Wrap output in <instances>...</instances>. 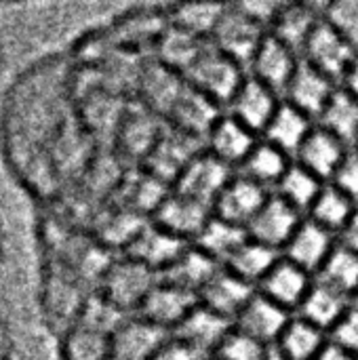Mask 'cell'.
Instances as JSON below:
<instances>
[{
    "label": "cell",
    "mask_w": 358,
    "mask_h": 360,
    "mask_svg": "<svg viewBox=\"0 0 358 360\" xmlns=\"http://www.w3.org/2000/svg\"><path fill=\"white\" fill-rule=\"evenodd\" d=\"M184 78L192 89H196L198 93H203L207 99H211L222 108V105H230L232 97L236 95L238 86L247 76L243 74L241 63H236L232 57L222 53L209 40L200 51V55L194 59V63L188 68Z\"/></svg>",
    "instance_id": "cell-1"
},
{
    "label": "cell",
    "mask_w": 358,
    "mask_h": 360,
    "mask_svg": "<svg viewBox=\"0 0 358 360\" xmlns=\"http://www.w3.org/2000/svg\"><path fill=\"white\" fill-rule=\"evenodd\" d=\"M266 36L268 32L262 23H257L251 15H247L238 4H232L226 6L215 32L211 34V42L222 53H226L228 57H232L236 63L245 68L251 63Z\"/></svg>",
    "instance_id": "cell-2"
},
{
    "label": "cell",
    "mask_w": 358,
    "mask_h": 360,
    "mask_svg": "<svg viewBox=\"0 0 358 360\" xmlns=\"http://www.w3.org/2000/svg\"><path fill=\"white\" fill-rule=\"evenodd\" d=\"M357 55V49L323 19L312 32L302 53V59H306L310 65L321 70L333 82H342L350 65L354 63Z\"/></svg>",
    "instance_id": "cell-3"
},
{
    "label": "cell",
    "mask_w": 358,
    "mask_h": 360,
    "mask_svg": "<svg viewBox=\"0 0 358 360\" xmlns=\"http://www.w3.org/2000/svg\"><path fill=\"white\" fill-rule=\"evenodd\" d=\"M232 177V167L205 150L181 171L175 181V192L215 207V200Z\"/></svg>",
    "instance_id": "cell-4"
},
{
    "label": "cell",
    "mask_w": 358,
    "mask_h": 360,
    "mask_svg": "<svg viewBox=\"0 0 358 360\" xmlns=\"http://www.w3.org/2000/svg\"><path fill=\"white\" fill-rule=\"evenodd\" d=\"M300 224H302V213L279 194H270L264 207L260 209V213L249 224L247 232L251 240L281 251L287 247Z\"/></svg>",
    "instance_id": "cell-5"
},
{
    "label": "cell",
    "mask_w": 358,
    "mask_h": 360,
    "mask_svg": "<svg viewBox=\"0 0 358 360\" xmlns=\"http://www.w3.org/2000/svg\"><path fill=\"white\" fill-rule=\"evenodd\" d=\"M154 215L156 226L190 243L192 238H198V234L205 230V226L211 221L215 213L211 205H205L196 198L184 196L173 190Z\"/></svg>",
    "instance_id": "cell-6"
},
{
    "label": "cell",
    "mask_w": 358,
    "mask_h": 360,
    "mask_svg": "<svg viewBox=\"0 0 358 360\" xmlns=\"http://www.w3.org/2000/svg\"><path fill=\"white\" fill-rule=\"evenodd\" d=\"M300 61H302V57L293 49H289L285 42H281L276 36H272L268 32V36L260 44L255 57L251 59L249 68H251L253 78H257L260 82H264L266 86H270L276 93H285Z\"/></svg>",
    "instance_id": "cell-7"
},
{
    "label": "cell",
    "mask_w": 358,
    "mask_h": 360,
    "mask_svg": "<svg viewBox=\"0 0 358 360\" xmlns=\"http://www.w3.org/2000/svg\"><path fill=\"white\" fill-rule=\"evenodd\" d=\"M279 108V93L253 76L243 80L230 101V114L253 133H264Z\"/></svg>",
    "instance_id": "cell-8"
},
{
    "label": "cell",
    "mask_w": 358,
    "mask_h": 360,
    "mask_svg": "<svg viewBox=\"0 0 358 360\" xmlns=\"http://www.w3.org/2000/svg\"><path fill=\"white\" fill-rule=\"evenodd\" d=\"M198 304H200L198 295L181 287H175L171 283L158 281V285L152 289V293L141 306V319L173 333L192 314V310Z\"/></svg>",
    "instance_id": "cell-9"
},
{
    "label": "cell",
    "mask_w": 358,
    "mask_h": 360,
    "mask_svg": "<svg viewBox=\"0 0 358 360\" xmlns=\"http://www.w3.org/2000/svg\"><path fill=\"white\" fill-rule=\"evenodd\" d=\"M268 190L245 175H234L215 200L213 213L241 228H249L253 217L268 200Z\"/></svg>",
    "instance_id": "cell-10"
},
{
    "label": "cell",
    "mask_w": 358,
    "mask_h": 360,
    "mask_svg": "<svg viewBox=\"0 0 358 360\" xmlns=\"http://www.w3.org/2000/svg\"><path fill=\"white\" fill-rule=\"evenodd\" d=\"M160 274L137 259L118 264L108 276L110 302L116 308H141L152 289L158 285Z\"/></svg>",
    "instance_id": "cell-11"
},
{
    "label": "cell",
    "mask_w": 358,
    "mask_h": 360,
    "mask_svg": "<svg viewBox=\"0 0 358 360\" xmlns=\"http://www.w3.org/2000/svg\"><path fill=\"white\" fill-rule=\"evenodd\" d=\"M335 91L338 86L329 76L310 65L306 59H302L289 86L285 89V97L287 103L295 105L310 118H321L323 110L327 108Z\"/></svg>",
    "instance_id": "cell-12"
},
{
    "label": "cell",
    "mask_w": 358,
    "mask_h": 360,
    "mask_svg": "<svg viewBox=\"0 0 358 360\" xmlns=\"http://www.w3.org/2000/svg\"><path fill=\"white\" fill-rule=\"evenodd\" d=\"M291 321L289 310L274 304L260 291L251 297V302L243 308V312L234 321V329L247 333L249 338L262 342L264 346L276 344Z\"/></svg>",
    "instance_id": "cell-13"
},
{
    "label": "cell",
    "mask_w": 358,
    "mask_h": 360,
    "mask_svg": "<svg viewBox=\"0 0 358 360\" xmlns=\"http://www.w3.org/2000/svg\"><path fill=\"white\" fill-rule=\"evenodd\" d=\"M348 154V143H344L338 135L327 131L325 127H314L302 148L298 150V165L308 169L321 181L333 179L340 165Z\"/></svg>",
    "instance_id": "cell-14"
},
{
    "label": "cell",
    "mask_w": 358,
    "mask_h": 360,
    "mask_svg": "<svg viewBox=\"0 0 358 360\" xmlns=\"http://www.w3.org/2000/svg\"><path fill=\"white\" fill-rule=\"evenodd\" d=\"M335 247L338 245L333 243V232L325 230L312 219H306L300 224V228L295 230V234L283 249L285 251L283 257L300 266L308 274L312 272L319 274Z\"/></svg>",
    "instance_id": "cell-15"
},
{
    "label": "cell",
    "mask_w": 358,
    "mask_h": 360,
    "mask_svg": "<svg viewBox=\"0 0 358 360\" xmlns=\"http://www.w3.org/2000/svg\"><path fill=\"white\" fill-rule=\"evenodd\" d=\"M255 146V133L238 122L232 114H222L205 139V150L228 167L243 165Z\"/></svg>",
    "instance_id": "cell-16"
},
{
    "label": "cell",
    "mask_w": 358,
    "mask_h": 360,
    "mask_svg": "<svg viewBox=\"0 0 358 360\" xmlns=\"http://www.w3.org/2000/svg\"><path fill=\"white\" fill-rule=\"evenodd\" d=\"M255 293L257 291L253 285L245 283L243 278H238L236 274H232L228 268L222 266V270L200 291L198 300L205 308L234 323Z\"/></svg>",
    "instance_id": "cell-17"
},
{
    "label": "cell",
    "mask_w": 358,
    "mask_h": 360,
    "mask_svg": "<svg viewBox=\"0 0 358 360\" xmlns=\"http://www.w3.org/2000/svg\"><path fill=\"white\" fill-rule=\"evenodd\" d=\"M192 245L160 226H146L139 238L131 245V257L146 264L154 272H167Z\"/></svg>",
    "instance_id": "cell-18"
},
{
    "label": "cell",
    "mask_w": 358,
    "mask_h": 360,
    "mask_svg": "<svg viewBox=\"0 0 358 360\" xmlns=\"http://www.w3.org/2000/svg\"><path fill=\"white\" fill-rule=\"evenodd\" d=\"M312 285L314 283L310 281V274L306 270L281 257L270 274L260 283V293L291 312L293 308H300L304 304Z\"/></svg>",
    "instance_id": "cell-19"
},
{
    "label": "cell",
    "mask_w": 358,
    "mask_h": 360,
    "mask_svg": "<svg viewBox=\"0 0 358 360\" xmlns=\"http://www.w3.org/2000/svg\"><path fill=\"white\" fill-rule=\"evenodd\" d=\"M323 21V6L306 4V2H291L283 4L274 23L270 25V34L293 49L298 55L304 53L312 32Z\"/></svg>",
    "instance_id": "cell-20"
},
{
    "label": "cell",
    "mask_w": 358,
    "mask_h": 360,
    "mask_svg": "<svg viewBox=\"0 0 358 360\" xmlns=\"http://www.w3.org/2000/svg\"><path fill=\"white\" fill-rule=\"evenodd\" d=\"M171 338V331L139 316L118 331L116 356L122 360H154Z\"/></svg>",
    "instance_id": "cell-21"
},
{
    "label": "cell",
    "mask_w": 358,
    "mask_h": 360,
    "mask_svg": "<svg viewBox=\"0 0 358 360\" xmlns=\"http://www.w3.org/2000/svg\"><path fill=\"white\" fill-rule=\"evenodd\" d=\"M232 329H234L232 321H228V319L215 314L213 310L205 308L203 304H198L192 310V314L173 331V335L192 346H198L215 356V350L230 335Z\"/></svg>",
    "instance_id": "cell-22"
},
{
    "label": "cell",
    "mask_w": 358,
    "mask_h": 360,
    "mask_svg": "<svg viewBox=\"0 0 358 360\" xmlns=\"http://www.w3.org/2000/svg\"><path fill=\"white\" fill-rule=\"evenodd\" d=\"M312 129H314V124L308 114H304L295 105L283 101L281 108L276 110L274 118L266 127L264 137L268 143H272L274 148H279L291 156V154H298V150L302 148V143L306 141V137L310 135Z\"/></svg>",
    "instance_id": "cell-23"
},
{
    "label": "cell",
    "mask_w": 358,
    "mask_h": 360,
    "mask_svg": "<svg viewBox=\"0 0 358 360\" xmlns=\"http://www.w3.org/2000/svg\"><path fill=\"white\" fill-rule=\"evenodd\" d=\"M219 270H222V264L211 259L198 247H190L167 272L160 274V281L181 287L194 295H200V291L209 285V281Z\"/></svg>",
    "instance_id": "cell-24"
},
{
    "label": "cell",
    "mask_w": 358,
    "mask_h": 360,
    "mask_svg": "<svg viewBox=\"0 0 358 360\" xmlns=\"http://www.w3.org/2000/svg\"><path fill=\"white\" fill-rule=\"evenodd\" d=\"M348 302H350V297H346L340 291L317 281L312 285V289L308 291L304 304L300 306V316L327 333V331H333L335 325L350 310Z\"/></svg>",
    "instance_id": "cell-25"
},
{
    "label": "cell",
    "mask_w": 358,
    "mask_h": 360,
    "mask_svg": "<svg viewBox=\"0 0 358 360\" xmlns=\"http://www.w3.org/2000/svg\"><path fill=\"white\" fill-rule=\"evenodd\" d=\"M249 240L247 228H241L232 221H226L222 217H211V221L205 226V230L194 240V247H198L203 253H207L217 264L226 266L228 259Z\"/></svg>",
    "instance_id": "cell-26"
},
{
    "label": "cell",
    "mask_w": 358,
    "mask_h": 360,
    "mask_svg": "<svg viewBox=\"0 0 358 360\" xmlns=\"http://www.w3.org/2000/svg\"><path fill=\"white\" fill-rule=\"evenodd\" d=\"M207 42L209 40L198 38V36H194V34H190V32L173 25V23H169V27L156 40L160 63L184 76L188 72V68L194 63V59L200 55V51L205 49Z\"/></svg>",
    "instance_id": "cell-27"
},
{
    "label": "cell",
    "mask_w": 358,
    "mask_h": 360,
    "mask_svg": "<svg viewBox=\"0 0 358 360\" xmlns=\"http://www.w3.org/2000/svg\"><path fill=\"white\" fill-rule=\"evenodd\" d=\"M329 344L323 329L308 323L306 319H291L283 331L276 348L289 360H317Z\"/></svg>",
    "instance_id": "cell-28"
},
{
    "label": "cell",
    "mask_w": 358,
    "mask_h": 360,
    "mask_svg": "<svg viewBox=\"0 0 358 360\" xmlns=\"http://www.w3.org/2000/svg\"><path fill=\"white\" fill-rule=\"evenodd\" d=\"M281 262V251L266 247L262 243L255 240H247L230 259L224 268H228L232 274H236L238 278H243L249 285H260L270 270Z\"/></svg>",
    "instance_id": "cell-29"
},
{
    "label": "cell",
    "mask_w": 358,
    "mask_h": 360,
    "mask_svg": "<svg viewBox=\"0 0 358 360\" xmlns=\"http://www.w3.org/2000/svg\"><path fill=\"white\" fill-rule=\"evenodd\" d=\"M241 167H243L241 175L253 179L255 184L268 190V186L281 184L291 162H289V154H285L283 150L274 148L272 143L264 139V141H257V146L253 148V152L247 156V160Z\"/></svg>",
    "instance_id": "cell-30"
},
{
    "label": "cell",
    "mask_w": 358,
    "mask_h": 360,
    "mask_svg": "<svg viewBox=\"0 0 358 360\" xmlns=\"http://www.w3.org/2000/svg\"><path fill=\"white\" fill-rule=\"evenodd\" d=\"M354 213H357L354 200L346 196L340 188L329 184V186H323L319 198L314 200L310 209V219L329 232H342Z\"/></svg>",
    "instance_id": "cell-31"
},
{
    "label": "cell",
    "mask_w": 358,
    "mask_h": 360,
    "mask_svg": "<svg viewBox=\"0 0 358 360\" xmlns=\"http://www.w3.org/2000/svg\"><path fill=\"white\" fill-rule=\"evenodd\" d=\"M319 120L321 127L338 135L344 143H354L358 137V99L344 86L338 89Z\"/></svg>",
    "instance_id": "cell-32"
},
{
    "label": "cell",
    "mask_w": 358,
    "mask_h": 360,
    "mask_svg": "<svg viewBox=\"0 0 358 360\" xmlns=\"http://www.w3.org/2000/svg\"><path fill=\"white\" fill-rule=\"evenodd\" d=\"M323 285L340 291L346 297H357L358 293V255L346 249L344 245H338L331 255L327 257L325 266L319 272V278Z\"/></svg>",
    "instance_id": "cell-33"
},
{
    "label": "cell",
    "mask_w": 358,
    "mask_h": 360,
    "mask_svg": "<svg viewBox=\"0 0 358 360\" xmlns=\"http://www.w3.org/2000/svg\"><path fill=\"white\" fill-rule=\"evenodd\" d=\"M321 190H323V184L317 175H312L302 165H291L285 177L281 179L276 194L285 198L291 207H295L300 213H304L312 209Z\"/></svg>",
    "instance_id": "cell-34"
},
{
    "label": "cell",
    "mask_w": 358,
    "mask_h": 360,
    "mask_svg": "<svg viewBox=\"0 0 358 360\" xmlns=\"http://www.w3.org/2000/svg\"><path fill=\"white\" fill-rule=\"evenodd\" d=\"M226 6L224 4H181L171 11V23L198 36L211 40Z\"/></svg>",
    "instance_id": "cell-35"
},
{
    "label": "cell",
    "mask_w": 358,
    "mask_h": 360,
    "mask_svg": "<svg viewBox=\"0 0 358 360\" xmlns=\"http://www.w3.org/2000/svg\"><path fill=\"white\" fill-rule=\"evenodd\" d=\"M268 346L249 338L247 333L232 329L230 335L215 350V360H266Z\"/></svg>",
    "instance_id": "cell-36"
},
{
    "label": "cell",
    "mask_w": 358,
    "mask_h": 360,
    "mask_svg": "<svg viewBox=\"0 0 358 360\" xmlns=\"http://www.w3.org/2000/svg\"><path fill=\"white\" fill-rule=\"evenodd\" d=\"M323 19L358 51V0L323 4Z\"/></svg>",
    "instance_id": "cell-37"
},
{
    "label": "cell",
    "mask_w": 358,
    "mask_h": 360,
    "mask_svg": "<svg viewBox=\"0 0 358 360\" xmlns=\"http://www.w3.org/2000/svg\"><path fill=\"white\" fill-rule=\"evenodd\" d=\"M331 342L340 348L348 350L358 359V308L350 306V310L344 314V319L335 325L331 331Z\"/></svg>",
    "instance_id": "cell-38"
},
{
    "label": "cell",
    "mask_w": 358,
    "mask_h": 360,
    "mask_svg": "<svg viewBox=\"0 0 358 360\" xmlns=\"http://www.w3.org/2000/svg\"><path fill=\"white\" fill-rule=\"evenodd\" d=\"M333 186L340 188L346 196H350L354 202L358 200V150H352L346 154L344 162L340 165Z\"/></svg>",
    "instance_id": "cell-39"
},
{
    "label": "cell",
    "mask_w": 358,
    "mask_h": 360,
    "mask_svg": "<svg viewBox=\"0 0 358 360\" xmlns=\"http://www.w3.org/2000/svg\"><path fill=\"white\" fill-rule=\"evenodd\" d=\"M154 360H215V356L198 346H192L179 338H171Z\"/></svg>",
    "instance_id": "cell-40"
},
{
    "label": "cell",
    "mask_w": 358,
    "mask_h": 360,
    "mask_svg": "<svg viewBox=\"0 0 358 360\" xmlns=\"http://www.w3.org/2000/svg\"><path fill=\"white\" fill-rule=\"evenodd\" d=\"M15 354V335L6 319L0 314V360H13Z\"/></svg>",
    "instance_id": "cell-41"
},
{
    "label": "cell",
    "mask_w": 358,
    "mask_h": 360,
    "mask_svg": "<svg viewBox=\"0 0 358 360\" xmlns=\"http://www.w3.org/2000/svg\"><path fill=\"white\" fill-rule=\"evenodd\" d=\"M342 245L358 255V209L352 219L348 221V226L342 230Z\"/></svg>",
    "instance_id": "cell-42"
},
{
    "label": "cell",
    "mask_w": 358,
    "mask_h": 360,
    "mask_svg": "<svg viewBox=\"0 0 358 360\" xmlns=\"http://www.w3.org/2000/svg\"><path fill=\"white\" fill-rule=\"evenodd\" d=\"M317 360H358L354 354H350L348 350H344V348H340L338 344H333L331 340H329V344L325 346V350L319 354V359Z\"/></svg>",
    "instance_id": "cell-43"
},
{
    "label": "cell",
    "mask_w": 358,
    "mask_h": 360,
    "mask_svg": "<svg viewBox=\"0 0 358 360\" xmlns=\"http://www.w3.org/2000/svg\"><path fill=\"white\" fill-rule=\"evenodd\" d=\"M342 82H344V89H346L352 97H357L358 99V55L357 59H354V63L350 65L346 78H344Z\"/></svg>",
    "instance_id": "cell-44"
},
{
    "label": "cell",
    "mask_w": 358,
    "mask_h": 360,
    "mask_svg": "<svg viewBox=\"0 0 358 360\" xmlns=\"http://www.w3.org/2000/svg\"><path fill=\"white\" fill-rule=\"evenodd\" d=\"M6 262V234H4V228H2V221H0V270Z\"/></svg>",
    "instance_id": "cell-45"
},
{
    "label": "cell",
    "mask_w": 358,
    "mask_h": 360,
    "mask_svg": "<svg viewBox=\"0 0 358 360\" xmlns=\"http://www.w3.org/2000/svg\"><path fill=\"white\" fill-rule=\"evenodd\" d=\"M266 360H289L276 346H272L270 350H268V356H266Z\"/></svg>",
    "instance_id": "cell-46"
},
{
    "label": "cell",
    "mask_w": 358,
    "mask_h": 360,
    "mask_svg": "<svg viewBox=\"0 0 358 360\" xmlns=\"http://www.w3.org/2000/svg\"><path fill=\"white\" fill-rule=\"evenodd\" d=\"M4 65H6V51H4V42L0 38V74H2Z\"/></svg>",
    "instance_id": "cell-47"
},
{
    "label": "cell",
    "mask_w": 358,
    "mask_h": 360,
    "mask_svg": "<svg viewBox=\"0 0 358 360\" xmlns=\"http://www.w3.org/2000/svg\"><path fill=\"white\" fill-rule=\"evenodd\" d=\"M354 146H357V148H354V150H358V137H357V141H354Z\"/></svg>",
    "instance_id": "cell-48"
},
{
    "label": "cell",
    "mask_w": 358,
    "mask_h": 360,
    "mask_svg": "<svg viewBox=\"0 0 358 360\" xmlns=\"http://www.w3.org/2000/svg\"><path fill=\"white\" fill-rule=\"evenodd\" d=\"M354 300H357V304H354V306H357V308H358V293H357V297H354Z\"/></svg>",
    "instance_id": "cell-49"
}]
</instances>
